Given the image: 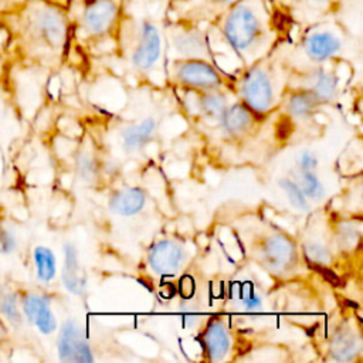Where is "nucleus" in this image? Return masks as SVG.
<instances>
[{"mask_svg":"<svg viewBox=\"0 0 363 363\" xmlns=\"http://www.w3.org/2000/svg\"><path fill=\"white\" fill-rule=\"evenodd\" d=\"M9 216H10V214H9V210H7L6 204L0 201V224H1V223H3Z\"/></svg>","mask_w":363,"mask_h":363,"instance_id":"obj_35","label":"nucleus"},{"mask_svg":"<svg viewBox=\"0 0 363 363\" xmlns=\"http://www.w3.org/2000/svg\"><path fill=\"white\" fill-rule=\"evenodd\" d=\"M21 1L23 0H0V13H4V11H9V10L14 9Z\"/></svg>","mask_w":363,"mask_h":363,"instance_id":"obj_34","label":"nucleus"},{"mask_svg":"<svg viewBox=\"0 0 363 363\" xmlns=\"http://www.w3.org/2000/svg\"><path fill=\"white\" fill-rule=\"evenodd\" d=\"M238 299H240L241 308L245 311L255 312L262 308L261 294L250 282H244L238 285Z\"/></svg>","mask_w":363,"mask_h":363,"instance_id":"obj_26","label":"nucleus"},{"mask_svg":"<svg viewBox=\"0 0 363 363\" xmlns=\"http://www.w3.org/2000/svg\"><path fill=\"white\" fill-rule=\"evenodd\" d=\"M186 261L184 248L173 240H162L156 242L147 255L150 268L159 275L177 274Z\"/></svg>","mask_w":363,"mask_h":363,"instance_id":"obj_11","label":"nucleus"},{"mask_svg":"<svg viewBox=\"0 0 363 363\" xmlns=\"http://www.w3.org/2000/svg\"><path fill=\"white\" fill-rule=\"evenodd\" d=\"M306 91L316 102H329L337 94V78L325 69H315L308 75Z\"/></svg>","mask_w":363,"mask_h":363,"instance_id":"obj_19","label":"nucleus"},{"mask_svg":"<svg viewBox=\"0 0 363 363\" xmlns=\"http://www.w3.org/2000/svg\"><path fill=\"white\" fill-rule=\"evenodd\" d=\"M156 129H157V121L152 116L145 118L143 121L135 125H129L121 133L122 147L126 152L140 150L153 138Z\"/></svg>","mask_w":363,"mask_h":363,"instance_id":"obj_18","label":"nucleus"},{"mask_svg":"<svg viewBox=\"0 0 363 363\" xmlns=\"http://www.w3.org/2000/svg\"><path fill=\"white\" fill-rule=\"evenodd\" d=\"M77 172L84 182L92 183L96 180L98 173H99L98 163L91 155L79 153L77 157Z\"/></svg>","mask_w":363,"mask_h":363,"instance_id":"obj_27","label":"nucleus"},{"mask_svg":"<svg viewBox=\"0 0 363 363\" xmlns=\"http://www.w3.org/2000/svg\"><path fill=\"white\" fill-rule=\"evenodd\" d=\"M282 4H285V6H292V4H295V1L296 0H279Z\"/></svg>","mask_w":363,"mask_h":363,"instance_id":"obj_36","label":"nucleus"},{"mask_svg":"<svg viewBox=\"0 0 363 363\" xmlns=\"http://www.w3.org/2000/svg\"><path fill=\"white\" fill-rule=\"evenodd\" d=\"M20 305L27 329L35 330L38 335L51 336L58 329V320L52 309L51 298L34 288L18 285Z\"/></svg>","mask_w":363,"mask_h":363,"instance_id":"obj_3","label":"nucleus"},{"mask_svg":"<svg viewBox=\"0 0 363 363\" xmlns=\"http://www.w3.org/2000/svg\"><path fill=\"white\" fill-rule=\"evenodd\" d=\"M261 258L269 272L284 274L296 259L294 242L284 235H272L261 250Z\"/></svg>","mask_w":363,"mask_h":363,"instance_id":"obj_12","label":"nucleus"},{"mask_svg":"<svg viewBox=\"0 0 363 363\" xmlns=\"http://www.w3.org/2000/svg\"><path fill=\"white\" fill-rule=\"evenodd\" d=\"M68 38V17L51 0H23L0 13V54L4 61L40 64L57 58Z\"/></svg>","mask_w":363,"mask_h":363,"instance_id":"obj_1","label":"nucleus"},{"mask_svg":"<svg viewBox=\"0 0 363 363\" xmlns=\"http://www.w3.org/2000/svg\"><path fill=\"white\" fill-rule=\"evenodd\" d=\"M23 251L21 227L9 216L0 224V261H9Z\"/></svg>","mask_w":363,"mask_h":363,"instance_id":"obj_20","label":"nucleus"},{"mask_svg":"<svg viewBox=\"0 0 363 363\" xmlns=\"http://www.w3.org/2000/svg\"><path fill=\"white\" fill-rule=\"evenodd\" d=\"M30 269L34 279L41 285H50L57 278V257L54 251L45 244H35L31 247Z\"/></svg>","mask_w":363,"mask_h":363,"instance_id":"obj_14","label":"nucleus"},{"mask_svg":"<svg viewBox=\"0 0 363 363\" xmlns=\"http://www.w3.org/2000/svg\"><path fill=\"white\" fill-rule=\"evenodd\" d=\"M230 345L231 337L227 326L218 319L210 320L203 333V346L208 360H223L230 350Z\"/></svg>","mask_w":363,"mask_h":363,"instance_id":"obj_15","label":"nucleus"},{"mask_svg":"<svg viewBox=\"0 0 363 363\" xmlns=\"http://www.w3.org/2000/svg\"><path fill=\"white\" fill-rule=\"evenodd\" d=\"M329 352L337 362H349L360 352V339L350 329H339L330 340Z\"/></svg>","mask_w":363,"mask_h":363,"instance_id":"obj_22","label":"nucleus"},{"mask_svg":"<svg viewBox=\"0 0 363 363\" xmlns=\"http://www.w3.org/2000/svg\"><path fill=\"white\" fill-rule=\"evenodd\" d=\"M14 340L16 337L11 335V332L0 322V354L11 352Z\"/></svg>","mask_w":363,"mask_h":363,"instance_id":"obj_32","label":"nucleus"},{"mask_svg":"<svg viewBox=\"0 0 363 363\" xmlns=\"http://www.w3.org/2000/svg\"><path fill=\"white\" fill-rule=\"evenodd\" d=\"M64 264L61 269V281L65 289L74 295H81L85 288V278L78 262V251L74 244H64Z\"/></svg>","mask_w":363,"mask_h":363,"instance_id":"obj_17","label":"nucleus"},{"mask_svg":"<svg viewBox=\"0 0 363 363\" xmlns=\"http://www.w3.org/2000/svg\"><path fill=\"white\" fill-rule=\"evenodd\" d=\"M0 322L11 332L16 340L28 330L21 312L18 285L10 279L0 281Z\"/></svg>","mask_w":363,"mask_h":363,"instance_id":"obj_9","label":"nucleus"},{"mask_svg":"<svg viewBox=\"0 0 363 363\" xmlns=\"http://www.w3.org/2000/svg\"><path fill=\"white\" fill-rule=\"evenodd\" d=\"M172 44L180 58L204 60L210 55L206 35L197 28H180L172 35Z\"/></svg>","mask_w":363,"mask_h":363,"instance_id":"obj_13","label":"nucleus"},{"mask_svg":"<svg viewBox=\"0 0 363 363\" xmlns=\"http://www.w3.org/2000/svg\"><path fill=\"white\" fill-rule=\"evenodd\" d=\"M305 255L311 259V262H315L318 265H323L330 261V254L328 248L318 242H309L305 247Z\"/></svg>","mask_w":363,"mask_h":363,"instance_id":"obj_29","label":"nucleus"},{"mask_svg":"<svg viewBox=\"0 0 363 363\" xmlns=\"http://www.w3.org/2000/svg\"><path fill=\"white\" fill-rule=\"evenodd\" d=\"M298 186L306 199L322 201L325 199V187L315 170H298Z\"/></svg>","mask_w":363,"mask_h":363,"instance_id":"obj_25","label":"nucleus"},{"mask_svg":"<svg viewBox=\"0 0 363 363\" xmlns=\"http://www.w3.org/2000/svg\"><path fill=\"white\" fill-rule=\"evenodd\" d=\"M342 38L330 28H312L302 40L306 57L315 62H323L336 57L342 50Z\"/></svg>","mask_w":363,"mask_h":363,"instance_id":"obj_10","label":"nucleus"},{"mask_svg":"<svg viewBox=\"0 0 363 363\" xmlns=\"http://www.w3.org/2000/svg\"><path fill=\"white\" fill-rule=\"evenodd\" d=\"M245 106L255 113H267L274 105V85L269 72L261 65L250 68L240 82Z\"/></svg>","mask_w":363,"mask_h":363,"instance_id":"obj_4","label":"nucleus"},{"mask_svg":"<svg viewBox=\"0 0 363 363\" xmlns=\"http://www.w3.org/2000/svg\"><path fill=\"white\" fill-rule=\"evenodd\" d=\"M316 104L318 102L308 91H298L289 96L286 109H288L289 115H292L294 118L306 119L313 113Z\"/></svg>","mask_w":363,"mask_h":363,"instance_id":"obj_24","label":"nucleus"},{"mask_svg":"<svg viewBox=\"0 0 363 363\" xmlns=\"http://www.w3.org/2000/svg\"><path fill=\"white\" fill-rule=\"evenodd\" d=\"M160 51L162 40L157 27L147 20L139 23L130 54L132 64L140 71H149L159 61Z\"/></svg>","mask_w":363,"mask_h":363,"instance_id":"obj_7","label":"nucleus"},{"mask_svg":"<svg viewBox=\"0 0 363 363\" xmlns=\"http://www.w3.org/2000/svg\"><path fill=\"white\" fill-rule=\"evenodd\" d=\"M220 119L225 133L231 136H240L250 129L252 123V112L245 105L234 104L224 109Z\"/></svg>","mask_w":363,"mask_h":363,"instance_id":"obj_21","label":"nucleus"},{"mask_svg":"<svg viewBox=\"0 0 363 363\" xmlns=\"http://www.w3.org/2000/svg\"><path fill=\"white\" fill-rule=\"evenodd\" d=\"M173 75L179 84L194 91L217 89L221 85V78L216 68L200 58H182L174 61Z\"/></svg>","mask_w":363,"mask_h":363,"instance_id":"obj_5","label":"nucleus"},{"mask_svg":"<svg viewBox=\"0 0 363 363\" xmlns=\"http://www.w3.org/2000/svg\"><path fill=\"white\" fill-rule=\"evenodd\" d=\"M146 204V194L139 187H123L115 191L109 200V208L121 217L138 214Z\"/></svg>","mask_w":363,"mask_h":363,"instance_id":"obj_16","label":"nucleus"},{"mask_svg":"<svg viewBox=\"0 0 363 363\" xmlns=\"http://www.w3.org/2000/svg\"><path fill=\"white\" fill-rule=\"evenodd\" d=\"M296 166L299 170H315L318 166V157L312 152L303 150L296 160Z\"/></svg>","mask_w":363,"mask_h":363,"instance_id":"obj_31","label":"nucleus"},{"mask_svg":"<svg viewBox=\"0 0 363 363\" xmlns=\"http://www.w3.org/2000/svg\"><path fill=\"white\" fill-rule=\"evenodd\" d=\"M223 31L230 45L240 54L254 51L264 38V21L252 4L238 1L228 9Z\"/></svg>","mask_w":363,"mask_h":363,"instance_id":"obj_2","label":"nucleus"},{"mask_svg":"<svg viewBox=\"0 0 363 363\" xmlns=\"http://www.w3.org/2000/svg\"><path fill=\"white\" fill-rule=\"evenodd\" d=\"M335 0H296V3H301V6L306 10V11H328L329 7L333 4Z\"/></svg>","mask_w":363,"mask_h":363,"instance_id":"obj_30","label":"nucleus"},{"mask_svg":"<svg viewBox=\"0 0 363 363\" xmlns=\"http://www.w3.org/2000/svg\"><path fill=\"white\" fill-rule=\"evenodd\" d=\"M197 106L204 116L220 119L221 113L227 108V98L224 94L216 89L201 91L200 96L197 98Z\"/></svg>","mask_w":363,"mask_h":363,"instance_id":"obj_23","label":"nucleus"},{"mask_svg":"<svg viewBox=\"0 0 363 363\" xmlns=\"http://www.w3.org/2000/svg\"><path fill=\"white\" fill-rule=\"evenodd\" d=\"M116 14L118 9L113 0H85L79 26L89 35H102L113 26Z\"/></svg>","mask_w":363,"mask_h":363,"instance_id":"obj_8","label":"nucleus"},{"mask_svg":"<svg viewBox=\"0 0 363 363\" xmlns=\"http://www.w3.org/2000/svg\"><path fill=\"white\" fill-rule=\"evenodd\" d=\"M279 186L282 187V190L285 191L288 200L294 207L299 210H308V199L305 197V194L302 193L296 182H292L289 179H281Z\"/></svg>","mask_w":363,"mask_h":363,"instance_id":"obj_28","label":"nucleus"},{"mask_svg":"<svg viewBox=\"0 0 363 363\" xmlns=\"http://www.w3.org/2000/svg\"><path fill=\"white\" fill-rule=\"evenodd\" d=\"M57 353L61 362L79 363L92 362L89 342L75 319H65L57 329Z\"/></svg>","mask_w":363,"mask_h":363,"instance_id":"obj_6","label":"nucleus"},{"mask_svg":"<svg viewBox=\"0 0 363 363\" xmlns=\"http://www.w3.org/2000/svg\"><path fill=\"white\" fill-rule=\"evenodd\" d=\"M238 1L241 0H204V3L210 4V7L213 9H220V10H225V9H230L233 7L234 4H237Z\"/></svg>","mask_w":363,"mask_h":363,"instance_id":"obj_33","label":"nucleus"}]
</instances>
